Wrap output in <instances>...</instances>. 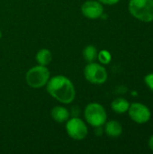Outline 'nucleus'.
<instances>
[{"instance_id":"14","label":"nucleus","mask_w":153,"mask_h":154,"mask_svg":"<svg viewBox=\"0 0 153 154\" xmlns=\"http://www.w3.org/2000/svg\"><path fill=\"white\" fill-rule=\"evenodd\" d=\"M97 59H98L100 63H102L104 65H106V64H109L111 62L112 56H111V53L108 51L102 50L97 53Z\"/></svg>"},{"instance_id":"15","label":"nucleus","mask_w":153,"mask_h":154,"mask_svg":"<svg viewBox=\"0 0 153 154\" xmlns=\"http://www.w3.org/2000/svg\"><path fill=\"white\" fill-rule=\"evenodd\" d=\"M144 81H145L147 87L153 91V73L148 74V75L144 78Z\"/></svg>"},{"instance_id":"18","label":"nucleus","mask_w":153,"mask_h":154,"mask_svg":"<svg viewBox=\"0 0 153 154\" xmlns=\"http://www.w3.org/2000/svg\"><path fill=\"white\" fill-rule=\"evenodd\" d=\"M1 37H2V32H1V30H0V39H1Z\"/></svg>"},{"instance_id":"10","label":"nucleus","mask_w":153,"mask_h":154,"mask_svg":"<svg viewBox=\"0 0 153 154\" xmlns=\"http://www.w3.org/2000/svg\"><path fill=\"white\" fill-rule=\"evenodd\" d=\"M105 132L110 137H118L123 133V127L119 122L112 120V121L106 123Z\"/></svg>"},{"instance_id":"17","label":"nucleus","mask_w":153,"mask_h":154,"mask_svg":"<svg viewBox=\"0 0 153 154\" xmlns=\"http://www.w3.org/2000/svg\"><path fill=\"white\" fill-rule=\"evenodd\" d=\"M149 147H150V149L153 151V135L150 138V140H149Z\"/></svg>"},{"instance_id":"13","label":"nucleus","mask_w":153,"mask_h":154,"mask_svg":"<svg viewBox=\"0 0 153 154\" xmlns=\"http://www.w3.org/2000/svg\"><path fill=\"white\" fill-rule=\"evenodd\" d=\"M97 50L94 45H87L84 48L82 55L84 60L87 62H94L97 59Z\"/></svg>"},{"instance_id":"1","label":"nucleus","mask_w":153,"mask_h":154,"mask_svg":"<svg viewBox=\"0 0 153 154\" xmlns=\"http://www.w3.org/2000/svg\"><path fill=\"white\" fill-rule=\"evenodd\" d=\"M49 95L62 104H70L76 97V89L69 79L63 75L50 78L46 84Z\"/></svg>"},{"instance_id":"3","label":"nucleus","mask_w":153,"mask_h":154,"mask_svg":"<svg viewBox=\"0 0 153 154\" xmlns=\"http://www.w3.org/2000/svg\"><path fill=\"white\" fill-rule=\"evenodd\" d=\"M50 78V73L48 68L39 64L31 68L25 75L27 85L32 88H41L46 86Z\"/></svg>"},{"instance_id":"9","label":"nucleus","mask_w":153,"mask_h":154,"mask_svg":"<svg viewBox=\"0 0 153 154\" xmlns=\"http://www.w3.org/2000/svg\"><path fill=\"white\" fill-rule=\"evenodd\" d=\"M51 118L57 122V123H65L69 120L70 114L69 110L61 106H54L50 111Z\"/></svg>"},{"instance_id":"8","label":"nucleus","mask_w":153,"mask_h":154,"mask_svg":"<svg viewBox=\"0 0 153 154\" xmlns=\"http://www.w3.org/2000/svg\"><path fill=\"white\" fill-rule=\"evenodd\" d=\"M81 13L85 17L91 20H95L102 16L104 13V7L99 1L87 0L82 5Z\"/></svg>"},{"instance_id":"4","label":"nucleus","mask_w":153,"mask_h":154,"mask_svg":"<svg viewBox=\"0 0 153 154\" xmlns=\"http://www.w3.org/2000/svg\"><path fill=\"white\" fill-rule=\"evenodd\" d=\"M84 116L87 124L93 127H101L106 122L107 115L104 106L98 103H89L84 110Z\"/></svg>"},{"instance_id":"7","label":"nucleus","mask_w":153,"mask_h":154,"mask_svg":"<svg viewBox=\"0 0 153 154\" xmlns=\"http://www.w3.org/2000/svg\"><path fill=\"white\" fill-rule=\"evenodd\" d=\"M129 116L133 121L137 124H145L151 119V111L143 104L133 103L128 109Z\"/></svg>"},{"instance_id":"5","label":"nucleus","mask_w":153,"mask_h":154,"mask_svg":"<svg viewBox=\"0 0 153 154\" xmlns=\"http://www.w3.org/2000/svg\"><path fill=\"white\" fill-rule=\"evenodd\" d=\"M85 79L91 84L102 85L107 80V71L99 63L90 62L84 69Z\"/></svg>"},{"instance_id":"6","label":"nucleus","mask_w":153,"mask_h":154,"mask_svg":"<svg viewBox=\"0 0 153 154\" xmlns=\"http://www.w3.org/2000/svg\"><path fill=\"white\" fill-rule=\"evenodd\" d=\"M65 128L68 135L76 141L84 140L88 134V129L86 123L78 117L69 118Z\"/></svg>"},{"instance_id":"2","label":"nucleus","mask_w":153,"mask_h":154,"mask_svg":"<svg viewBox=\"0 0 153 154\" xmlns=\"http://www.w3.org/2000/svg\"><path fill=\"white\" fill-rule=\"evenodd\" d=\"M129 11L133 17L142 22H152L153 0H130Z\"/></svg>"},{"instance_id":"11","label":"nucleus","mask_w":153,"mask_h":154,"mask_svg":"<svg viewBox=\"0 0 153 154\" xmlns=\"http://www.w3.org/2000/svg\"><path fill=\"white\" fill-rule=\"evenodd\" d=\"M130 106V103L123 97H117L115 98L112 104H111V107L113 109V111H115L117 114H124L128 111Z\"/></svg>"},{"instance_id":"16","label":"nucleus","mask_w":153,"mask_h":154,"mask_svg":"<svg viewBox=\"0 0 153 154\" xmlns=\"http://www.w3.org/2000/svg\"><path fill=\"white\" fill-rule=\"evenodd\" d=\"M99 1L101 4H105V5H116L120 0H97Z\"/></svg>"},{"instance_id":"12","label":"nucleus","mask_w":153,"mask_h":154,"mask_svg":"<svg viewBox=\"0 0 153 154\" xmlns=\"http://www.w3.org/2000/svg\"><path fill=\"white\" fill-rule=\"evenodd\" d=\"M35 60L39 65L47 66L52 60L51 51L48 49H41L35 55Z\"/></svg>"}]
</instances>
